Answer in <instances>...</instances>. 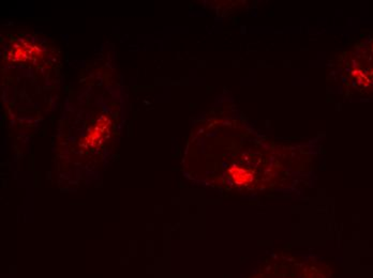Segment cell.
I'll list each match as a JSON object with an SVG mask.
<instances>
[{"label":"cell","instance_id":"6da1fadb","mask_svg":"<svg viewBox=\"0 0 373 278\" xmlns=\"http://www.w3.org/2000/svg\"><path fill=\"white\" fill-rule=\"evenodd\" d=\"M228 172L231 173V177L233 178V180L235 182L236 184H239V185H244V184H247L249 182L252 181V174L249 173L247 170H244L242 168L239 167H232Z\"/></svg>","mask_w":373,"mask_h":278}]
</instances>
